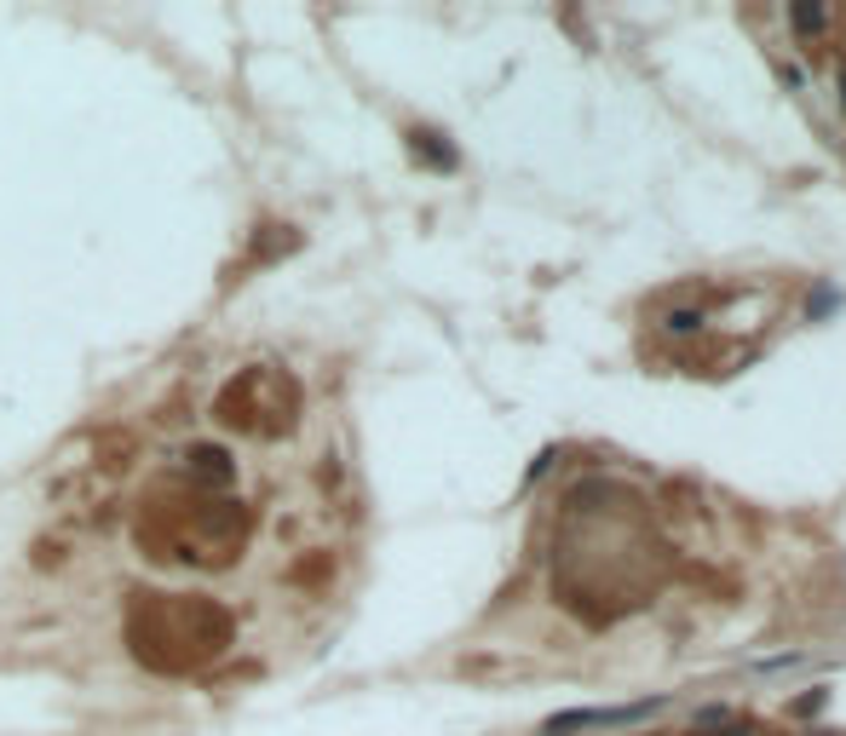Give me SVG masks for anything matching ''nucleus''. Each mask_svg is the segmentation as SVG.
I'll use <instances>...</instances> for the list:
<instances>
[{"label":"nucleus","mask_w":846,"mask_h":736,"mask_svg":"<svg viewBox=\"0 0 846 736\" xmlns=\"http://www.w3.org/2000/svg\"><path fill=\"white\" fill-rule=\"evenodd\" d=\"M725 736H743V731H725Z\"/></svg>","instance_id":"nucleus-5"},{"label":"nucleus","mask_w":846,"mask_h":736,"mask_svg":"<svg viewBox=\"0 0 846 736\" xmlns=\"http://www.w3.org/2000/svg\"><path fill=\"white\" fill-rule=\"evenodd\" d=\"M841 87H846V81H841Z\"/></svg>","instance_id":"nucleus-6"},{"label":"nucleus","mask_w":846,"mask_h":736,"mask_svg":"<svg viewBox=\"0 0 846 736\" xmlns=\"http://www.w3.org/2000/svg\"><path fill=\"white\" fill-rule=\"evenodd\" d=\"M662 702H634V708H571V713H553L548 736H564V731H604V725H639V720H651Z\"/></svg>","instance_id":"nucleus-1"},{"label":"nucleus","mask_w":846,"mask_h":736,"mask_svg":"<svg viewBox=\"0 0 846 736\" xmlns=\"http://www.w3.org/2000/svg\"><path fill=\"white\" fill-rule=\"evenodd\" d=\"M697 322H702L697 311H674V317H669V329H674V334H697Z\"/></svg>","instance_id":"nucleus-3"},{"label":"nucleus","mask_w":846,"mask_h":736,"mask_svg":"<svg viewBox=\"0 0 846 736\" xmlns=\"http://www.w3.org/2000/svg\"><path fill=\"white\" fill-rule=\"evenodd\" d=\"M823 24V12H806V7H795V29H818Z\"/></svg>","instance_id":"nucleus-4"},{"label":"nucleus","mask_w":846,"mask_h":736,"mask_svg":"<svg viewBox=\"0 0 846 736\" xmlns=\"http://www.w3.org/2000/svg\"><path fill=\"white\" fill-rule=\"evenodd\" d=\"M409 150H415L420 161H432V168H455V150H450V145H438V133H427V127H415V133H409Z\"/></svg>","instance_id":"nucleus-2"}]
</instances>
